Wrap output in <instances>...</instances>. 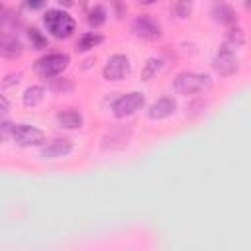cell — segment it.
Here are the masks:
<instances>
[{
    "label": "cell",
    "mask_w": 251,
    "mask_h": 251,
    "mask_svg": "<svg viewBox=\"0 0 251 251\" xmlns=\"http://www.w3.org/2000/svg\"><path fill=\"white\" fill-rule=\"evenodd\" d=\"M212 78L206 73H194V71H182L175 78V92L180 96H194L204 94L212 88Z\"/></svg>",
    "instance_id": "obj_1"
},
{
    "label": "cell",
    "mask_w": 251,
    "mask_h": 251,
    "mask_svg": "<svg viewBox=\"0 0 251 251\" xmlns=\"http://www.w3.org/2000/svg\"><path fill=\"white\" fill-rule=\"evenodd\" d=\"M43 24H45V29L55 37V39H67L73 35L75 31V18L65 12V10H47L43 14Z\"/></svg>",
    "instance_id": "obj_2"
},
{
    "label": "cell",
    "mask_w": 251,
    "mask_h": 251,
    "mask_svg": "<svg viewBox=\"0 0 251 251\" xmlns=\"http://www.w3.org/2000/svg\"><path fill=\"white\" fill-rule=\"evenodd\" d=\"M69 55L67 53H49L35 61L33 71L41 78H55L69 67Z\"/></svg>",
    "instance_id": "obj_3"
},
{
    "label": "cell",
    "mask_w": 251,
    "mask_h": 251,
    "mask_svg": "<svg viewBox=\"0 0 251 251\" xmlns=\"http://www.w3.org/2000/svg\"><path fill=\"white\" fill-rule=\"evenodd\" d=\"M212 67L218 75L222 76H231L239 71V59L235 55V49L227 47L226 43L216 51L214 55V61H212Z\"/></svg>",
    "instance_id": "obj_4"
},
{
    "label": "cell",
    "mask_w": 251,
    "mask_h": 251,
    "mask_svg": "<svg viewBox=\"0 0 251 251\" xmlns=\"http://www.w3.org/2000/svg\"><path fill=\"white\" fill-rule=\"evenodd\" d=\"M145 104V96L137 90L133 92H127V94H122L120 98L114 100L112 104V114L116 118H127L131 114H135L137 110H141Z\"/></svg>",
    "instance_id": "obj_5"
},
{
    "label": "cell",
    "mask_w": 251,
    "mask_h": 251,
    "mask_svg": "<svg viewBox=\"0 0 251 251\" xmlns=\"http://www.w3.org/2000/svg\"><path fill=\"white\" fill-rule=\"evenodd\" d=\"M12 139L20 147H37L45 143V131L29 124H16Z\"/></svg>",
    "instance_id": "obj_6"
},
{
    "label": "cell",
    "mask_w": 251,
    "mask_h": 251,
    "mask_svg": "<svg viewBox=\"0 0 251 251\" xmlns=\"http://www.w3.org/2000/svg\"><path fill=\"white\" fill-rule=\"evenodd\" d=\"M131 31L133 35L141 37V39H147V41H155L161 37V24L149 16V14H141L137 16L133 22H131Z\"/></svg>",
    "instance_id": "obj_7"
},
{
    "label": "cell",
    "mask_w": 251,
    "mask_h": 251,
    "mask_svg": "<svg viewBox=\"0 0 251 251\" xmlns=\"http://www.w3.org/2000/svg\"><path fill=\"white\" fill-rule=\"evenodd\" d=\"M129 73H131V63H129V59H127L126 55H122V53L112 55V57L108 59V63L104 65V69H102V76H104L106 80H122V78H126Z\"/></svg>",
    "instance_id": "obj_8"
},
{
    "label": "cell",
    "mask_w": 251,
    "mask_h": 251,
    "mask_svg": "<svg viewBox=\"0 0 251 251\" xmlns=\"http://www.w3.org/2000/svg\"><path fill=\"white\" fill-rule=\"evenodd\" d=\"M71 151H73V141L71 139H67V137H55L49 143H43L41 145L39 155L43 159H59V157L69 155Z\"/></svg>",
    "instance_id": "obj_9"
},
{
    "label": "cell",
    "mask_w": 251,
    "mask_h": 251,
    "mask_svg": "<svg viewBox=\"0 0 251 251\" xmlns=\"http://www.w3.org/2000/svg\"><path fill=\"white\" fill-rule=\"evenodd\" d=\"M175 110H176L175 98H171V96H161L159 100H155V102L149 106L147 116H149V120H165V118L173 116Z\"/></svg>",
    "instance_id": "obj_10"
},
{
    "label": "cell",
    "mask_w": 251,
    "mask_h": 251,
    "mask_svg": "<svg viewBox=\"0 0 251 251\" xmlns=\"http://www.w3.org/2000/svg\"><path fill=\"white\" fill-rule=\"evenodd\" d=\"M24 53V43L14 35H0V57L16 59Z\"/></svg>",
    "instance_id": "obj_11"
},
{
    "label": "cell",
    "mask_w": 251,
    "mask_h": 251,
    "mask_svg": "<svg viewBox=\"0 0 251 251\" xmlns=\"http://www.w3.org/2000/svg\"><path fill=\"white\" fill-rule=\"evenodd\" d=\"M55 120H57V124H59L61 127H65V129H76V127L82 126V114H80L78 110H75V108H69V110L59 112V114L55 116Z\"/></svg>",
    "instance_id": "obj_12"
},
{
    "label": "cell",
    "mask_w": 251,
    "mask_h": 251,
    "mask_svg": "<svg viewBox=\"0 0 251 251\" xmlns=\"http://www.w3.org/2000/svg\"><path fill=\"white\" fill-rule=\"evenodd\" d=\"M45 86H41V84H31L29 88H25V92H24V96H22V102H24V106H27V108H33V106H37V104H41L43 102V98H45Z\"/></svg>",
    "instance_id": "obj_13"
},
{
    "label": "cell",
    "mask_w": 251,
    "mask_h": 251,
    "mask_svg": "<svg viewBox=\"0 0 251 251\" xmlns=\"http://www.w3.org/2000/svg\"><path fill=\"white\" fill-rule=\"evenodd\" d=\"M212 16H214V20H216L218 24H224V25H233V24L237 22L235 10H233L231 6H227V4L216 6V8L212 10Z\"/></svg>",
    "instance_id": "obj_14"
},
{
    "label": "cell",
    "mask_w": 251,
    "mask_h": 251,
    "mask_svg": "<svg viewBox=\"0 0 251 251\" xmlns=\"http://www.w3.org/2000/svg\"><path fill=\"white\" fill-rule=\"evenodd\" d=\"M104 41V37L100 35V33H96V31H86V33H82L80 37H78V41H76V51H90V49H94L96 45H100Z\"/></svg>",
    "instance_id": "obj_15"
},
{
    "label": "cell",
    "mask_w": 251,
    "mask_h": 251,
    "mask_svg": "<svg viewBox=\"0 0 251 251\" xmlns=\"http://www.w3.org/2000/svg\"><path fill=\"white\" fill-rule=\"evenodd\" d=\"M161 69H163V59H157V57L147 59L145 65H143V69H141V80H149V78H153Z\"/></svg>",
    "instance_id": "obj_16"
},
{
    "label": "cell",
    "mask_w": 251,
    "mask_h": 251,
    "mask_svg": "<svg viewBox=\"0 0 251 251\" xmlns=\"http://www.w3.org/2000/svg\"><path fill=\"white\" fill-rule=\"evenodd\" d=\"M106 16H108V14H106V8H104V6L98 4V6L90 8V10H88V18H86V20H88V25L94 27V29L100 27V25L106 22Z\"/></svg>",
    "instance_id": "obj_17"
},
{
    "label": "cell",
    "mask_w": 251,
    "mask_h": 251,
    "mask_svg": "<svg viewBox=\"0 0 251 251\" xmlns=\"http://www.w3.org/2000/svg\"><path fill=\"white\" fill-rule=\"evenodd\" d=\"M226 45L231 47V49H237V47H243L245 45V31L241 27H231L226 35Z\"/></svg>",
    "instance_id": "obj_18"
},
{
    "label": "cell",
    "mask_w": 251,
    "mask_h": 251,
    "mask_svg": "<svg viewBox=\"0 0 251 251\" xmlns=\"http://www.w3.org/2000/svg\"><path fill=\"white\" fill-rule=\"evenodd\" d=\"M192 0H176L175 2V14L178 20H188L192 14Z\"/></svg>",
    "instance_id": "obj_19"
},
{
    "label": "cell",
    "mask_w": 251,
    "mask_h": 251,
    "mask_svg": "<svg viewBox=\"0 0 251 251\" xmlns=\"http://www.w3.org/2000/svg\"><path fill=\"white\" fill-rule=\"evenodd\" d=\"M27 37H29V43H31L33 49H45V47H47V39H45V35H43L39 29L31 27V29L27 31Z\"/></svg>",
    "instance_id": "obj_20"
},
{
    "label": "cell",
    "mask_w": 251,
    "mask_h": 251,
    "mask_svg": "<svg viewBox=\"0 0 251 251\" xmlns=\"http://www.w3.org/2000/svg\"><path fill=\"white\" fill-rule=\"evenodd\" d=\"M14 127L16 124L0 118V141H6V139H12V133H14Z\"/></svg>",
    "instance_id": "obj_21"
},
{
    "label": "cell",
    "mask_w": 251,
    "mask_h": 251,
    "mask_svg": "<svg viewBox=\"0 0 251 251\" xmlns=\"http://www.w3.org/2000/svg\"><path fill=\"white\" fill-rule=\"evenodd\" d=\"M22 80V73H12V75H8L6 76V80L2 82L4 86H12V84H18Z\"/></svg>",
    "instance_id": "obj_22"
},
{
    "label": "cell",
    "mask_w": 251,
    "mask_h": 251,
    "mask_svg": "<svg viewBox=\"0 0 251 251\" xmlns=\"http://www.w3.org/2000/svg\"><path fill=\"white\" fill-rule=\"evenodd\" d=\"M24 6L27 10H39L45 6V0H24Z\"/></svg>",
    "instance_id": "obj_23"
},
{
    "label": "cell",
    "mask_w": 251,
    "mask_h": 251,
    "mask_svg": "<svg viewBox=\"0 0 251 251\" xmlns=\"http://www.w3.org/2000/svg\"><path fill=\"white\" fill-rule=\"evenodd\" d=\"M8 112H10V102L4 94H0V118H4Z\"/></svg>",
    "instance_id": "obj_24"
},
{
    "label": "cell",
    "mask_w": 251,
    "mask_h": 251,
    "mask_svg": "<svg viewBox=\"0 0 251 251\" xmlns=\"http://www.w3.org/2000/svg\"><path fill=\"white\" fill-rule=\"evenodd\" d=\"M4 14H6V10H4V6L0 2V29H2V24H4Z\"/></svg>",
    "instance_id": "obj_25"
},
{
    "label": "cell",
    "mask_w": 251,
    "mask_h": 251,
    "mask_svg": "<svg viewBox=\"0 0 251 251\" xmlns=\"http://www.w3.org/2000/svg\"><path fill=\"white\" fill-rule=\"evenodd\" d=\"M61 6H65V8H69V6H73L75 4V0H57Z\"/></svg>",
    "instance_id": "obj_26"
},
{
    "label": "cell",
    "mask_w": 251,
    "mask_h": 251,
    "mask_svg": "<svg viewBox=\"0 0 251 251\" xmlns=\"http://www.w3.org/2000/svg\"><path fill=\"white\" fill-rule=\"evenodd\" d=\"M139 2H141V4H147V6H149V4H155L157 0H139Z\"/></svg>",
    "instance_id": "obj_27"
},
{
    "label": "cell",
    "mask_w": 251,
    "mask_h": 251,
    "mask_svg": "<svg viewBox=\"0 0 251 251\" xmlns=\"http://www.w3.org/2000/svg\"><path fill=\"white\" fill-rule=\"evenodd\" d=\"M243 4H245V8H249L251 6V0H243Z\"/></svg>",
    "instance_id": "obj_28"
},
{
    "label": "cell",
    "mask_w": 251,
    "mask_h": 251,
    "mask_svg": "<svg viewBox=\"0 0 251 251\" xmlns=\"http://www.w3.org/2000/svg\"><path fill=\"white\" fill-rule=\"evenodd\" d=\"M80 2H82V4H84V2H86V0H80Z\"/></svg>",
    "instance_id": "obj_29"
}]
</instances>
